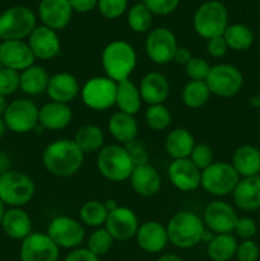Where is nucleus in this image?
I'll return each mask as SVG.
<instances>
[{
    "label": "nucleus",
    "mask_w": 260,
    "mask_h": 261,
    "mask_svg": "<svg viewBox=\"0 0 260 261\" xmlns=\"http://www.w3.org/2000/svg\"><path fill=\"white\" fill-rule=\"evenodd\" d=\"M142 96H140L139 87L130 79L117 83L116 91V106L125 114L135 116L142 107Z\"/></svg>",
    "instance_id": "2f4dec72"
},
{
    "label": "nucleus",
    "mask_w": 260,
    "mask_h": 261,
    "mask_svg": "<svg viewBox=\"0 0 260 261\" xmlns=\"http://www.w3.org/2000/svg\"><path fill=\"white\" fill-rule=\"evenodd\" d=\"M232 198L240 211H257L260 208V176L240 178L232 193Z\"/></svg>",
    "instance_id": "393cba45"
},
{
    "label": "nucleus",
    "mask_w": 260,
    "mask_h": 261,
    "mask_svg": "<svg viewBox=\"0 0 260 261\" xmlns=\"http://www.w3.org/2000/svg\"><path fill=\"white\" fill-rule=\"evenodd\" d=\"M103 204H105V206H106V209H107V212H109V213H110V212L115 211V209L119 206V204H117L115 200H112V199H110V200H106Z\"/></svg>",
    "instance_id": "4d7b16f0"
},
{
    "label": "nucleus",
    "mask_w": 260,
    "mask_h": 261,
    "mask_svg": "<svg viewBox=\"0 0 260 261\" xmlns=\"http://www.w3.org/2000/svg\"><path fill=\"white\" fill-rule=\"evenodd\" d=\"M227 51H228V46H227L223 36L211 38V40L206 41V53H208V55L211 56V58H214V59L224 58Z\"/></svg>",
    "instance_id": "8fccbe9b"
},
{
    "label": "nucleus",
    "mask_w": 260,
    "mask_h": 261,
    "mask_svg": "<svg viewBox=\"0 0 260 261\" xmlns=\"http://www.w3.org/2000/svg\"><path fill=\"white\" fill-rule=\"evenodd\" d=\"M38 111L40 109L33 101L27 98L14 99L8 105L3 120L7 129L17 134H27L36 129L38 125Z\"/></svg>",
    "instance_id": "9b49d317"
},
{
    "label": "nucleus",
    "mask_w": 260,
    "mask_h": 261,
    "mask_svg": "<svg viewBox=\"0 0 260 261\" xmlns=\"http://www.w3.org/2000/svg\"><path fill=\"white\" fill-rule=\"evenodd\" d=\"M64 261H99V257L87 247H76L66 255Z\"/></svg>",
    "instance_id": "3c124183"
},
{
    "label": "nucleus",
    "mask_w": 260,
    "mask_h": 261,
    "mask_svg": "<svg viewBox=\"0 0 260 261\" xmlns=\"http://www.w3.org/2000/svg\"><path fill=\"white\" fill-rule=\"evenodd\" d=\"M153 14L143 3L134 4L127 12V24L135 33H145L150 30Z\"/></svg>",
    "instance_id": "58836bf2"
},
{
    "label": "nucleus",
    "mask_w": 260,
    "mask_h": 261,
    "mask_svg": "<svg viewBox=\"0 0 260 261\" xmlns=\"http://www.w3.org/2000/svg\"><path fill=\"white\" fill-rule=\"evenodd\" d=\"M233 232L237 237L242 240H252V237L256 234L257 226L255 221L250 217H241L237 219L236 226H235Z\"/></svg>",
    "instance_id": "09e8293b"
},
{
    "label": "nucleus",
    "mask_w": 260,
    "mask_h": 261,
    "mask_svg": "<svg viewBox=\"0 0 260 261\" xmlns=\"http://www.w3.org/2000/svg\"><path fill=\"white\" fill-rule=\"evenodd\" d=\"M124 147L126 148V150L129 152L130 157H132L135 166L147 165V163H149V153H148V149L144 145V143L135 139L133 140V142L125 144Z\"/></svg>",
    "instance_id": "de8ad7c7"
},
{
    "label": "nucleus",
    "mask_w": 260,
    "mask_h": 261,
    "mask_svg": "<svg viewBox=\"0 0 260 261\" xmlns=\"http://www.w3.org/2000/svg\"><path fill=\"white\" fill-rule=\"evenodd\" d=\"M236 237L231 234H214L206 245V255L212 261H229L236 256Z\"/></svg>",
    "instance_id": "72a5a7b5"
},
{
    "label": "nucleus",
    "mask_w": 260,
    "mask_h": 261,
    "mask_svg": "<svg viewBox=\"0 0 260 261\" xmlns=\"http://www.w3.org/2000/svg\"><path fill=\"white\" fill-rule=\"evenodd\" d=\"M211 91L205 81H189L181 92V99L189 109H200L211 99Z\"/></svg>",
    "instance_id": "f704fd0d"
},
{
    "label": "nucleus",
    "mask_w": 260,
    "mask_h": 261,
    "mask_svg": "<svg viewBox=\"0 0 260 261\" xmlns=\"http://www.w3.org/2000/svg\"><path fill=\"white\" fill-rule=\"evenodd\" d=\"M231 165L240 177L259 176L260 150L254 145H241L233 152Z\"/></svg>",
    "instance_id": "c756f323"
},
{
    "label": "nucleus",
    "mask_w": 260,
    "mask_h": 261,
    "mask_svg": "<svg viewBox=\"0 0 260 261\" xmlns=\"http://www.w3.org/2000/svg\"><path fill=\"white\" fill-rule=\"evenodd\" d=\"M107 127H109V133L111 134V137L121 145L137 139L138 132H139L135 117L121 111L111 115Z\"/></svg>",
    "instance_id": "cd10ccee"
},
{
    "label": "nucleus",
    "mask_w": 260,
    "mask_h": 261,
    "mask_svg": "<svg viewBox=\"0 0 260 261\" xmlns=\"http://www.w3.org/2000/svg\"><path fill=\"white\" fill-rule=\"evenodd\" d=\"M171 86L167 76L160 71H149L142 78L139 92L143 102L150 105H162L170 96Z\"/></svg>",
    "instance_id": "b1692460"
},
{
    "label": "nucleus",
    "mask_w": 260,
    "mask_h": 261,
    "mask_svg": "<svg viewBox=\"0 0 260 261\" xmlns=\"http://www.w3.org/2000/svg\"><path fill=\"white\" fill-rule=\"evenodd\" d=\"M35 56L27 42L19 40L3 41L0 43V66L23 71L35 65Z\"/></svg>",
    "instance_id": "a211bd4d"
},
{
    "label": "nucleus",
    "mask_w": 260,
    "mask_h": 261,
    "mask_svg": "<svg viewBox=\"0 0 260 261\" xmlns=\"http://www.w3.org/2000/svg\"><path fill=\"white\" fill-rule=\"evenodd\" d=\"M191 58H193V55H191L190 50H189L188 47L178 46L177 50H176L175 53V56H173V63L185 66L186 64L191 60Z\"/></svg>",
    "instance_id": "864d4df0"
},
{
    "label": "nucleus",
    "mask_w": 260,
    "mask_h": 261,
    "mask_svg": "<svg viewBox=\"0 0 260 261\" xmlns=\"http://www.w3.org/2000/svg\"><path fill=\"white\" fill-rule=\"evenodd\" d=\"M73 140L79 149L84 153V155L98 153L105 147L103 130L94 124H86L79 127Z\"/></svg>",
    "instance_id": "473e14b6"
},
{
    "label": "nucleus",
    "mask_w": 260,
    "mask_h": 261,
    "mask_svg": "<svg viewBox=\"0 0 260 261\" xmlns=\"http://www.w3.org/2000/svg\"><path fill=\"white\" fill-rule=\"evenodd\" d=\"M36 14L27 7L17 5L0 14V40L10 41L30 37L37 25Z\"/></svg>",
    "instance_id": "6e6552de"
},
{
    "label": "nucleus",
    "mask_w": 260,
    "mask_h": 261,
    "mask_svg": "<svg viewBox=\"0 0 260 261\" xmlns=\"http://www.w3.org/2000/svg\"><path fill=\"white\" fill-rule=\"evenodd\" d=\"M5 204L3 203L2 199H0V224H2V221L3 218H4V214H5Z\"/></svg>",
    "instance_id": "052dcab7"
},
{
    "label": "nucleus",
    "mask_w": 260,
    "mask_h": 261,
    "mask_svg": "<svg viewBox=\"0 0 260 261\" xmlns=\"http://www.w3.org/2000/svg\"><path fill=\"white\" fill-rule=\"evenodd\" d=\"M73 9L69 0H41L38 17L43 25L54 31L64 30L70 23Z\"/></svg>",
    "instance_id": "412c9836"
},
{
    "label": "nucleus",
    "mask_w": 260,
    "mask_h": 261,
    "mask_svg": "<svg viewBox=\"0 0 260 261\" xmlns=\"http://www.w3.org/2000/svg\"><path fill=\"white\" fill-rule=\"evenodd\" d=\"M97 170L111 182H122L130 178L135 165L126 148L121 144H110L97 153Z\"/></svg>",
    "instance_id": "20e7f679"
},
{
    "label": "nucleus",
    "mask_w": 260,
    "mask_h": 261,
    "mask_svg": "<svg viewBox=\"0 0 260 261\" xmlns=\"http://www.w3.org/2000/svg\"><path fill=\"white\" fill-rule=\"evenodd\" d=\"M201 219L205 228L213 234H231L239 217L231 204L223 200H213L204 208Z\"/></svg>",
    "instance_id": "4468645a"
},
{
    "label": "nucleus",
    "mask_w": 260,
    "mask_h": 261,
    "mask_svg": "<svg viewBox=\"0 0 260 261\" xmlns=\"http://www.w3.org/2000/svg\"><path fill=\"white\" fill-rule=\"evenodd\" d=\"M189 158H190L191 162H193L199 170L203 171L214 162V153L209 144H205V143H198V144H195V147H194L193 152H191L190 157Z\"/></svg>",
    "instance_id": "79ce46f5"
},
{
    "label": "nucleus",
    "mask_w": 260,
    "mask_h": 261,
    "mask_svg": "<svg viewBox=\"0 0 260 261\" xmlns=\"http://www.w3.org/2000/svg\"><path fill=\"white\" fill-rule=\"evenodd\" d=\"M48 75L47 70L41 65H32L19 73V89L27 96H40L46 93Z\"/></svg>",
    "instance_id": "7c9ffc66"
},
{
    "label": "nucleus",
    "mask_w": 260,
    "mask_h": 261,
    "mask_svg": "<svg viewBox=\"0 0 260 261\" xmlns=\"http://www.w3.org/2000/svg\"><path fill=\"white\" fill-rule=\"evenodd\" d=\"M212 65L203 58L193 56L185 65V73L190 81H205L209 75Z\"/></svg>",
    "instance_id": "a19ab883"
},
{
    "label": "nucleus",
    "mask_w": 260,
    "mask_h": 261,
    "mask_svg": "<svg viewBox=\"0 0 260 261\" xmlns=\"http://www.w3.org/2000/svg\"><path fill=\"white\" fill-rule=\"evenodd\" d=\"M8 102H7V98H5L4 96H2V94H0V117L2 116H4V114H5V111H7V109H8Z\"/></svg>",
    "instance_id": "6e6d98bb"
},
{
    "label": "nucleus",
    "mask_w": 260,
    "mask_h": 261,
    "mask_svg": "<svg viewBox=\"0 0 260 261\" xmlns=\"http://www.w3.org/2000/svg\"><path fill=\"white\" fill-rule=\"evenodd\" d=\"M260 256V249L252 240H242L237 245L236 257L239 261H257Z\"/></svg>",
    "instance_id": "49530a36"
},
{
    "label": "nucleus",
    "mask_w": 260,
    "mask_h": 261,
    "mask_svg": "<svg viewBox=\"0 0 260 261\" xmlns=\"http://www.w3.org/2000/svg\"><path fill=\"white\" fill-rule=\"evenodd\" d=\"M240 178L231 163L213 162L201 171L200 188L209 195L222 198L233 193Z\"/></svg>",
    "instance_id": "0eeeda50"
},
{
    "label": "nucleus",
    "mask_w": 260,
    "mask_h": 261,
    "mask_svg": "<svg viewBox=\"0 0 260 261\" xmlns=\"http://www.w3.org/2000/svg\"><path fill=\"white\" fill-rule=\"evenodd\" d=\"M140 223L137 213L127 206H117L107 216L105 228L115 241H127L134 239Z\"/></svg>",
    "instance_id": "dca6fc26"
},
{
    "label": "nucleus",
    "mask_w": 260,
    "mask_h": 261,
    "mask_svg": "<svg viewBox=\"0 0 260 261\" xmlns=\"http://www.w3.org/2000/svg\"><path fill=\"white\" fill-rule=\"evenodd\" d=\"M97 8L106 19H116L126 10L127 0H98Z\"/></svg>",
    "instance_id": "c03bdc74"
},
{
    "label": "nucleus",
    "mask_w": 260,
    "mask_h": 261,
    "mask_svg": "<svg viewBox=\"0 0 260 261\" xmlns=\"http://www.w3.org/2000/svg\"><path fill=\"white\" fill-rule=\"evenodd\" d=\"M167 176L173 188L183 193H191L200 188L201 171L190 158L172 160L167 168Z\"/></svg>",
    "instance_id": "f3484780"
},
{
    "label": "nucleus",
    "mask_w": 260,
    "mask_h": 261,
    "mask_svg": "<svg viewBox=\"0 0 260 261\" xmlns=\"http://www.w3.org/2000/svg\"><path fill=\"white\" fill-rule=\"evenodd\" d=\"M84 163V153L73 139H56L45 148L42 165L50 175L56 177H71L79 172Z\"/></svg>",
    "instance_id": "f257e3e1"
},
{
    "label": "nucleus",
    "mask_w": 260,
    "mask_h": 261,
    "mask_svg": "<svg viewBox=\"0 0 260 261\" xmlns=\"http://www.w3.org/2000/svg\"><path fill=\"white\" fill-rule=\"evenodd\" d=\"M135 240L139 249L147 254H158L170 244L167 228L157 221H147L140 224Z\"/></svg>",
    "instance_id": "aec40b11"
},
{
    "label": "nucleus",
    "mask_w": 260,
    "mask_h": 261,
    "mask_svg": "<svg viewBox=\"0 0 260 261\" xmlns=\"http://www.w3.org/2000/svg\"><path fill=\"white\" fill-rule=\"evenodd\" d=\"M193 24L195 32L206 41L223 36L228 27V13L226 7L218 0L203 3L194 14Z\"/></svg>",
    "instance_id": "423d86ee"
},
{
    "label": "nucleus",
    "mask_w": 260,
    "mask_h": 261,
    "mask_svg": "<svg viewBox=\"0 0 260 261\" xmlns=\"http://www.w3.org/2000/svg\"><path fill=\"white\" fill-rule=\"evenodd\" d=\"M73 12L88 13L93 10L98 4V0H69Z\"/></svg>",
    "instance_id": "603ef678"
},
{
    "label": "nucleus",
    "mask_w": 260,
    "mask_h": 261,
    "mask_svg": "<svg viewBox=\"0 0 260 261\" xmlns=\"http://www.w3.org/2000/svg\"><path fill=\"white\" fill-rule=\"evenodd\" d=\"M19 89V73L0 66V94L10 96Z\"/></svg>",
    "instance_id": "37998d69"
},
{
    "label": "nucleus",
    "mask_w": 260,
    "mask_h": 261,
    "mask_svg": "<svg viewBox=\"0 0 260 261\" xmlns=\"http://www.w3.org/2000/svg\"><path fill=\"white\" fill-rule=\"evenodd\" d=\"M205 83L212 94L222 98H231L242 89L244 75L241 70L232 64H216L212 65Z\"/></svg>",
    "instance_id": "1a4fd4ad"
},
{
    "label": "nucleus",
    "mask_w": 260,
    "mask_h": 261,
    "mask_svg": "<svg viewBox=\"0 0 260 261\" xmlns=\"http://www.w3.org/2000/svg\"><path fill=\"white\" fill-rule=\"evenodd\" d=\"M107 212L106 206L102 201L88 200L79 209V219L83 226L91 227V228H101L106 223Z\"/></svg>",
    "instance_id": "e433bc0d"
},
{
    "label": "nucleus",
    "mask_w": 260,
    "mask_h": 261,
    "mask_svg": "<svg viewBox=\"0 0 260 261\" xmlns=\"http://www.w3.org/2000/svg\"><path fill=\"white\" fill-rule=\"evenodd\" d=\"M143 4L155 15H168L177 9L180 0H143Z\"/></svg>",
    "instance_id": "a18cd8bd"
},
{
    "label": "nucleus",
    "mask_w": 260,
    "mask_h": 261,
    "mask_svg": "<svg viewBox=\"0 0 260 261\" xmlns=\"http://www.w3.org/2000/svg\"><path fill=\"white\" fill-rule=\"evenodd\" d=\"M223 38L226 41L228 48L233 51H246L254 43V33L247 25L236 23L228 25L223 33Z\"/></svg>",
    "instance_id": "c9c22d12"
},
{
    "label": "nucleus",
    "mask_w": 260,
    "mask_h": 261,
    "mask_svg": "<svg viewBox=\"0 0 260 261\" xmlns=\"http://www.w3.org/2000/svg\"><path fill=\"white\" fill-rule=\"evenodd\" d=\"M46 94L51 101L69 105L81 94V86L73 74L60 71L50 76Z\"/></svg>",
    "instance_id": "4be33fe9"
},
{
    "label": "nucleus",
    "mask_w": 260,
    "mask_h": 261,
    "mask_svg": "<svg viewBox=\"0 0 260 261\" xmlns=\"http://www.w3.org/2000/svg\"><path fill=\"white\" fill-rule=\"evenodd\" d=\"M28 46L32 50L35 59L42 61H50L59 56L61 51V42L56 31L37 25L28 37Z\"/></svg>",
    "instance_id": "6ab92c4d"
},
{
    "label": "nucleus",
    "mask_w": 260,
    "mask_h": 261,
    "mask_svg": "<svg viewBox=\"0 0 260 261\" xmlns=\"http://www.w3.org/2000/svg\"><path fill=\"white\" fill-rule=\"evenodd\" d=\"M114 237L109 233L105 227L96 228L87 240V249L93 252L96 256H103L114 246Z\"/></svg>",
    "instance_id": "ea45409f"
},
{
    "label": "nucleus",
    "mask_w": 260,
    "mask_h": 261,
    "mask_svg": "<svg viewBox=\"0 0 260 261\" xmlns=\"http://www.w3.org/2000/svg\"><path fill=\"white\" fill-rule=\"evenodd\" d=\"M195 144V139L188 129L176 127L166 135L165 150L172 160H183L190 157Z\"/></svg>",
    "instance_id": "c85d7f7f"
},
{
    "label": "nucleus",
    "mask_w": 260,
    "mask_h": 261,
    "mask_svg": "<svg viewBox=\"0 0 260 261\" xmlns=\"http://www.w3.org/2000/svg\"><path fill=\"white\" fill-rule=\"evenodd\" d=\"M5 132H7V125H5L3 117H0V138H3V135L5 134Z\"/></svg>",
    "instance_id": "bf43d9fd"
},
{
    "label": "nucleus",
    "mask_w": 260,
    "mask_h": 261,
    "mask_svg": "<svg viewBox=\"0 0 260 261\" xmlns=\"http://www.w3.org/2000/svg\"><path fill=\"white\" fill-rule=\"evenodd\" d=\"M36 185L24 172L8 170L0 175V199L5 205L22 208L33 199Z\"/></svg>",
    "instance_id": "39448f33"
},
{
    "label": "nucleus",
    "mask_w": 260,
    "mask_h": 261,
    "mask_svg": "<svg viewBox=\"0 0 260 261\" xmlns=\"http://www.w3.org/2000/svg\"><path fill=\"white\" fill-rule=\"evenodd\" d=\"M117 83L109 76H93L81 87L82 102L94 111H105L116 103Z\"/></svg>",
    "instance_id": "9d476101"
},
{
    "label": "nucleus",
    "mask_w": 260,
    "mask_h": 261,
    "mask_svg": "<svg viewBox=\"0 0 260 261\" xmlns=\"http://www.w3.org/2000/svg\"><path fill=\"white\" fill-rule=\"evenodd\" d=\"M46 233L59 249H76L86 239V229L81 221L69 216L55 217L48 223Z\"/></svg>",
    "instance_id": "f8f14e48"
},
{
    "label": "nucleus",
    "mask_w": 260,
    "mask_h": 261,
    "mask_svg": "<svg viewBox=\"0 0 260 261\" xmlns=\"http://www.w3.org/2000/svg\"><path fill=\"white\" fill-rule=\"evenodd\" d=\"M250 105L252 107H260V93L259 94H255L250 98Z\"/></svg>",
    "instance_id": "13d9d810"
},
{
    "label": "nucleus",
    "mask_w": 260,
    "mask_h": 261,
    "mask_svg": "<svg viewBox=\"0 0 260 261\" xmlns=\"http://www.w3.org/2000/svg\"><path fill=\"white\" fill-rule=\"evenodd\" d=\"M101 63L106 76L119 83L130 79V75L137 68V51L127 41H111L102 51Z\"/></svg>",
    "instance_id": "f03ea898"
},
{
    "label": "nucleus",
    "mask_w": 260,
    "mask_h": 261,
    "mask_svg": "<svg viewBox=\"0 0 260 261\" xmlns=\"http://www.w3.org/2000/svg\"><path fill=\"white\" fill-rule=\"evenodd\" d=\"M2 228L8 237L13 240H24L32 233V219L22 208H10L5 212Z\"/></svg>",
    "instance_id": "bb28decb"
},
{
    "label": "nucleus",
    "mask_w": 260,
    "mask_h": 261,
    "mask_svg": "<svg viewBox=\"0 0 260 261\" xmlns=\"http://www.w3.org/2000/svg\"><path fill=\"white\" fill-rule=\"evenodd\" d=\"M157 261H183L178 255L172 254V252H168V254H163L158 257Z\"/></svg>",
    "instance_id": "5fc2aeb1"
},
{
    "label": "nucleus",
    "mask_w": 260,
    "mask_h": 261,
    "mask_svg": "<svg viewBox=\"0 0 260 261\" xmlns=\"http://www.w3.org/2000/svg\"><path fill=\"white\" fill-rule=\"evenodd\" d=\"M129 181L134 193L143 198L157 195L162 188V178L160 172L150 163L135 166Z\"/></svg>",
    "instance_id": "5701e85b"
},
{
    "label": "nucleus",
    "mask_w": 260,
    "mask_h": 261,
    "mask_svg": "<svg viewBox=\"0 0 260 261\" xmlns=\"http://www.w3.org/2000/svg\"><path fill=\"white\" fill-rule=\"evenodd\" d=\"M73 120V111L65 103L50 101L43 105L38 111V125L46 130H63L69 126Z\"/></svg>",
    "instance_id": "a878e982"
},
{
    "label": "nucleus",
    "mask_w": 260,
    "mask_h": 261,
    "mask_svg": "<svg viewBox=\"0 0 260 261\" xmlns=\"http://www.w3.org/2000/svg\"><path fill=\"white\" fill-rule=\"evenodd\" d=\"M60 249L42 232H32L20 245V261H58Z\"/></svg>",
    "instance_id": "2eb2a0df"
},
{
    "label": "nucleus",
    "mask_w": 260,
    "mask_h": 261,
    "mask_svg": "<svg viewBox=\"0 0 260 261\" xmlns=\"http://www.w3.org/2000/svg\"><path fill=\"white\" fill-rule=\"evenodd\" d=\"M166 228L170 244L184 250L200 244L206 231L203 219L191 211H181L173 214Z\"/></svg>",
    "instance_id": "7ed1b4c3"
},
{
    "label": "nucleus",
    "mask_w": 260,
    "mask_h": 261,
    "mask_svg": "<svg viewBox=\"0 0 260 261\" xmlns=\"http://www.w3.org/2000/svg\"><path fill=\"white\" fill-rule=\"evenodd\" d=\"M177 47L175 33L166 27L154 28L145 38V54L148 59L157 65H166L173 61Z\"/></svg>",
    "instance_id": "ddd939ff"
},
{
    "label": "nucleus",
    "mask_w": 260,
    "mask_h": 261,
    "mask_svg": "<svg viewBox=\"0 0 260 261\" xmlns=\"http://www.w3.org/2000/svg\"><path fill=\"white\" fill-rule=\"evenodd\" d=\"M144 121L153 132H163L172 124V114L165 103L150 105L144 114Z\"/></svg>",
    "instance_id": "4c0bfd02"
}]
</instances>
